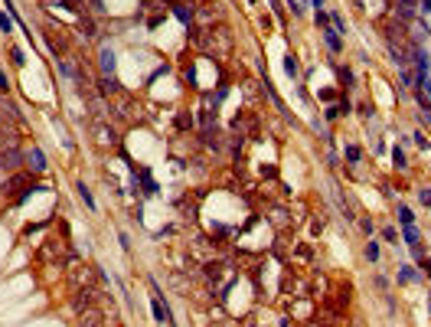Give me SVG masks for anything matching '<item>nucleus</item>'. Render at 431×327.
<instances>
[{
  "mask_svg": "<svg viewBox=\"0 0 431 327\" xmlns=\"http://www.w3.org/2000/svg\"><path fill=\"white\" fill-rule=\"evenodd\" d=\"M30 190H36L33 177L30 174H20V170H13L10 177H7V183H4V193H16V200H23Z\"/></svg>",
  "mask_w": 431,
  "mask_h": 327,
  "instance_id": "obj_4",
  "label": "nucleus"
},
{
  "mask_svg": "<svg viewBox=\"0 0 431 327\" xmlns=\"http://www.w3.org/2000/svg\"><path fill=\"white\" fill-rule=\"evenodd\" d=\"M343 157H346V161H349V164H359V161H363V151H359V147H356V144H346V151H343Z\"/></svg>",
  "mask_w": 431,
  "mask_h": 327,
  "instance_id": "obj_17",
  "label": "nucleus"
},
{
  "mask_svg": "<svg viewBox=\"0 0 431 327\" xmlns=\"http://www.w3.org/2000/svg\"><path fill=\"white\" fill-rule=\"evenodd\" d=\"M102 298L105 295L95 285L92 288H75V295H72V311L82 314V311H88V307H98V304H102Z\"/></svg>",
  "mask_w": 431,
  "mask_h": 327,
  "instance_id": "obj_3",
  "label": "nucleus"
},
{
  "mask_svg": "<svg viewBox=\"0 0 431 327\" xmlns=\"http://www.w3.org/2000/svg\"><path fill=\"white\" fill-rule=\"evenodd\" d=\"M92 138L102 151H118L121 147V138H118V131L111 128V121H92Z\"/></svg>",
  "mask_w": 431,
  "mask_h": 327,
  "instance_id": "obj_2",
  "label": "nucleus"
},
{
  "mask_svg": "<svg viewBox=\"0 0 431 327\" xmlns=\"http://www.w3.org/2000/svg\"><path fill=\"white\" fill-rule=\"evenodd\" d=\"M20 164H26V154L20 151V147H0V167L4 170H20Z\"/></svg>",
  "mask_w": 431,
  "mask_h": 327,
  "instance_id": "obj_5",
  "label": "nucleus"
},
{
  "mask_svg": "<svg viewBox=\"0 0 431 327\" xmlns=\"http://www.w3.org/2000/svg\"><path fill=\"white\" fill-rule=\"evenodd\" d=\"M399 281H418V272L408 268V265H402V268H399Z\"/></svg>",
  "mask_w": 431,
  "mask_h": 327,
  "instance_id": "obj_21",
  "label": "nucleus"
},
{
  "mask_svg": "<svg viewBox=\"0 0 431 327\" xmlns=\"http://www.w3.org/2000/svg\"><path fill=\"white\" fill-rule=\"evenodd\" d=\"M177 128H180V131H193V114L180 111V114H177Z\"/></svg>",
  "mask_w": 431,
  "mask_h": 327,
  "instance_id": "obj_18",
  "label": "nucleus"
},
{
  "mask_svg": "<svg viewBox=\"0 0 431 327\" xmlns=\"http://www.w3.org/2000/svg\"><path fill=\"white\" fill-rule=\"evenodd\" d=\"M79 327H108V314L102 307H88L79 314Z\"/></svg>",
  "mask_w": 431,
  "mask_h": 327,
  "instance_id": "obj_6",
  "label": "nucleus"
},
{
  "mask_svg": "<svg viewBox=\"0 0 431 327\" xmlns=\"http://www.w3.org/2000/svg\"><path fill=\"white\" fill-rule=\"evenodd\" d=\"M337 75H340V82H343V85H353V69L337 66Z\"/></svg>",
  "mask_w": 431,
  "mask_h": 327,
  "instance_id": "obj_23",
  "label": "nucleus"
},
{
  "mask_svg": "<svg viewBox=\"0 0 431 327\" xmlns=\"http://www.w3.org/2000/svg\"><path fill=\"white\" fill-rule=\"evenodd\" d=\"M418 10L421 13H431V0H418Z\"/></svg>",
  "mask_w": 431,
  "mask_h": 327,
  "instance_id": "obj_32",
  "label": "nucleus"
},
{
  "mask_svg": "<svg viewBox=\"0 0 431 327\" xmlns=\"http://www.w3.org/2000/svg\"><path fill=\"white\" fill-rule=\"evenodd\" d=\"M415 10H418V0H399V4H395V20L412 23L415 20Z\"/></svg>",
  "mask_w": 431,
  "mask_h": 327,
  "instance_id": "obj_7",
  "label": "nucleus"
},
{
  "mask_svg": "<svg viewBox=\"0 0 431 327\" xmlns=\"http://www.w3.org/2000/svg\"><path fill=\"white\" fill-rule=\"evenodd\" d=\"M314 7H317V10H323V0H314Z\"/></svg>",
  "mask_w": 431,
  "mask_h": 327,
  "instance_id": "obj_34",
  "label": "nucleus"
},
{
  "mask_svg": "<svg viewBox=\"0 0 431 327\" xmlns=\"http://www.w3.org/2000/svg\"><path fill=\"white\" fill-rule=\"evenodd\" d=\"M0 92H4V95H7V92H10V79H7L4 72H0Z\"/></svg>",
  "mask_w": 431,
  "mask_h": 327,
  "instance_id": "obj_31",
  "label": "nucleus"
},
{
  "mask_svg": "<svg viewBox=\"0 0 431 327\" xmlns=\"http://www.w3.org/2000/svg\"><path fill=\"white\" fill-rule=\"evenodd\" d=\"M268 223H275L278 229L287 226V209L284 206H271V216H268Z\"/></svg>",
  "mask_w": 431,
  "mask_h": 327,
  "instance_id": "obj_12",
  "label": "nucleus"
},
{
  "mask_svg": "<svg viewBox=\"0 0 431 327\" xmlns=\"http://www.w3.org/2000/svg\"><path fill=\"white\" fill-rule=\"evenodd\" d=\"M323 40H327V46H330V52H343V40H340V33L334 30V26H323Z\"/></svg>",
  "mask_w": 431,
  "mask_h": 327,
  "instance_id": "obj_9",
  "label": "nucleus"
},
{
  "mask_svg": "<svg viewBox=\"0 0 431 327\" xmlns=\"http://www.w3.org/2000/svg\"><path fill=\"white\" fill-rule=\"evenodd\" d=\"M173 13H177L183 23H193V16H196V10H193L190 4H186V0H180V4H173Z\"/></svg>",
  "mask_w": 431,
  "mask_h": 327,
  "instance_id": "obj_11",
  "label": "nucleus"
},
{
  "mask_svg": "<svg viewBox=\"0 0 431 327\" xmlns=\"http://www.w3.org/2000/svg\"><path fill=\"white\" fill-rule=\"evenodd\" d=\"M402 236H405V242L412 245V249H415V245L421 242V233L415 229V223H412V226H402Z\"/></svg>",
  "mask_w": 431,
  "mask_h": 327,
  "instance_id": "obj_13",
  "label": "nucleus"
},
{
  "mask_svg": "<svg viewBox=\"0 0 431 327\" xmlns=\"http://www.w3.org/2000/svg\"><path fill=\"white\" fill-rule=\"evenodd\" d=\"M382 236H385V239H389V242H395V239H399V233H395L392 226H385V229H382ZM395 245H399V242H395Z\"/></svg>",
  "mask_w": 431,
  "mask_h": 327,
  "instance_id": "obj_30",
  "label": "nucleus"
},
{
  "mask_svg": "<svg viewBox=\"0 0 431 327\" xmlns=\"http://www.w3.org/2000/svg\"><path fill=\"white\" fill-rule=\"evenodd\" d=\"M399 223H402V226H412V223H415V216H412V209L405 206V203H399Z\"/></svg>",
  "mask_w": 431,
  "mask_h": 327,
  "instance_id": "obj_19",
  "label": "nucleus"
},
{
  "mask_svg": "<svg viewBox=\"0 0 431 327\" xmlns=\"http://www.w3.org/2000/svg\"><path fill=\"white\" fill-rule=\"evenodd\" d=\"M98 85H102V95H118V82H114L111 75H102Z\"/></svg>",
  "mask_w": 431,
  "mask_h": 327,
  "instance_id": "obj_15",
  "label": "nucleus"
},
{
  "mask_svg": "<svg viewBox=\"0 0 431 327\" xmlns=\"http://www.w3.org/2000/svg\"><path fill=\"white\" fill-rule=\"evenodd\" d=\"M141 180H144V193H157V183L150 180V174H147V170H141Z\"/></svg>",
  "mask_w": 431,
  "mask_h": 327,
  "instance_id": "obj_24",
  "label": "nucleus"
},
{
  "mask_svg": "<svg viewBox=\"0 0 431 327\" xmlns=\"http://www.w3.org/2000/svg\"><path fill=\"white\" fill-rule=\"evenodd\" d=\"M421 268H425V275H431V259L425 255V262H421Z\"/></svg>",
  "mask_w": 431,
  "mask_h": 327,
  "instance_id": "obj_33",
  "label": "nucleus"
},
{
  "mask_svg": "<svg viewBox=\"0 0 431 327\" xmlns=\"http://www.w3.org/2000/svg\"><path fill=\"white\" fill-rule=\"evenodd\" d=\"M363 255H366V259H369V262H376V259H379V245H376V242H366Z\"/></svg>",
  "mask_w": 431,
  "mask_h": 327,
  "instance_id": "obj_25",
  "label": "nucleus"
},
{
  "mask_svg": "<svg viewBox=\"0 0 431 327\" xmlns=\"http://www.w3.org/2000/svg\"><path fill=\"white\" fill-rule=\"evenodd\" d=\"M82 33L85 36H95V20L92 16H82Z\"/></svg>",
  "mask_w": 431,
  "mask_h": 327,
  "instance_id": "obj_26",
  "label": "nucleus"
},
{
  "mask_svg": "<svg viewBox=\"0 0 431 327\" xmlns=\"http://www.w3.org/2000/svg\"><path fill=\"white\" fill-rule=\"evenodd\" d=\"M66 275H69L72 291H75V288H92V285H95V278H98V268H92V265H85V262H79L75 255H69V268H66Z\"/></svg>",
  "mask_w": 431,
  "mask_h": 327,
  "instance_id": "obj_1",
  "label": "nucleus"
},
{
  "mask_svg": "<svg viewBox=\"0 0 431 327\" xmlns=\"http://www.w3.org/2000/svg\"><path fill=\"white\" fill-rule=\"evenodd\" d=\"M79 197H82V203H85V206H88V209H95V200H92V190H88V187H85V183H79Z\"/></svg>",
  "mask_w": 431,
  "mask_h": 327,
  "instance_id": "obj_20",
  "label": "nucleus"
},
{
  "mask_svg": "<svg viewBox=\"0 0 431 327\" xmlns=\"http://www.w3.org/2000/svg\"><path fill=\"white\" fill-rule=\"evenodd\" d=\"M26 167H30L33 174H43V170H46V157H43V151H40V147L26 151Z\"/></svg>",
  "mask_w": 431,
  "mask_h": 327,
  "instance_id": "obj_8",
  "label": "nucleus"
},
{
  "mask_svg": "<svg viewBox=\"0 0 431 327\" xmlns=\"http://www.w3.org/2000/svg\"><path fill=\"white\" fill-rule=\"evenodd\" d=\"M294 262H310V249L304 242H294Z\"/></svg>",
  "mask_w": 431,
  "mask_h": 327,
  "instance_id": "obj_16",
  "label": "nucleus"
},
{
  "mask_svg": "<svg viewBox=\"0 0 431 327\" xmlns=\"http://www.w3.org/2000/svg\"><path fill=\"white\" fill-rule=\"evenodd\" d=\"M284 69H287V75H291V79L301 72V66H298V59H294V56H284Z\"/></svg>",
  "mask_w": 431,
  "mask_h": 327,
  "instance_id": "obj_22",
  "label": "nucleus"
},
{
  "mask_svg": "<svg viewBox=\"0 0 431 327\" xmlns=\"http://www.w3.org/2000/svg\"><path fill=\"white\" fill-rule=\"evenodd\" d=\"M102 72H105V75H111V72H114V52L108 49V46L102 49Z\"/></svg>",
  "mask_w": 431,
  "mask_h": 327,
  "instance_id": "obj_14",
  "label": "nucleus"
},
{
  "mask_svg": "<svg viewBox=\"0 0 431 327\" xmlns=\"http://www.w3.org/2000/svg\"><path fill=\"white\" fill-rule=\"evenodd\" d=\"M10 59H13V66H23V63H26V59H23V49H16V46L10 49Z\"/></svg>",
  "mask_w": 431,
  "mask_h": 327,
  "instance_id": "obj_27",
  "label": "nucleus"
},
{
  "mask_svg": "<svg viewBox=\"0 0 431 327\" xmlns=\"http://www.w3.org/2000/svg\"><path fill=\"white\" fill-rule=\"evenodd\" d=\"M392 161H395V167H405V154H402V147L392 151Z\"/></svg>",
  "mask_w": 431,
  "mask_h": 327,
  "instance_id": "obj_28",
  "label": "nucleus"
},
{
  "mask_svg": "<svg viewBox=\"0 0 431 327\" xmlns=\"http://www.w3.org/2000/svg\"><path fill=\"white\" fill-rule=\"evenodd\" d=\"M154 317H157V321H160V324H167V327H173V314H170V307H167L164 301H160V295L154 298Z\"/></svg>",
  "mask_w": 431,
  "mask_h": 327,
  "instance_id": "obj_10",
  "label": "nucleus"
},
{
  "mask_svg": "<svg viewBox=\"0 0 431 327\" xmlns=\"http://www.w3.org/2000/svg\"><path fill=\"white\" fill-rule=\"evenodd\" d=\"M418 200L425 203V206H431V187H425V190H418Z\"/></svg>",
  "mask_w": 431,
  "mask_h": 327,
  "instance_id": "obj_29",
  "label": "nucleus"
}]
</instances>
